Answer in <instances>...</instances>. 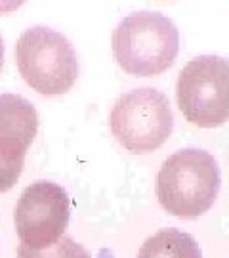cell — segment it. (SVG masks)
<instances>
[{
	"instance_id": "8992f818",
	"label": "cell",
	"mask_w": 229,
	"mask_h": 258,
	"mask_svg": "<svg viewBox=\"0 0 229 258\" xmlns=\"http://www.w3.org/2000/svg\"><path fill=\"white\" fill-rule=\"evenodd\" d=\"M69 195L54 182H35L23 189L16 207V231L21 245L46 249L59 239L69 226Z\"/></svg>"
},
{
	"instance_id": "3957f363",
	"label": "cell",
	"mask_w": 229,
	"mask_h": 258,
	"mask_svg": "<svg viewBox=\"0 0 229 258\" xmlns=\"http://www.w3.org/2000/svg\"><path fill=\"white\" fill-rule=\"evenodd\" d=\"M16 61L23 81L42 96H61L79 79V59L69 38L54 29H27L16 44Z\"/></svg>"
},
{
	"instance_id": "8fae6325",
	"label": "cell",
	"mask_w": 229,
	"mask_h": 258,
	"mask_svg": "<svg viewBox=\"0 0 229 258\" xmlns=\"http://www.w3.org/2000/svg\"><path fill=\"white\" fill-rule=\"evenodd\" d=\"M2 63H4V42H2V37H0V69H2Z\"/></svg>"
},
{
	"instance_id": "52a82bcc",
	"label": "cell",
	"mask_w": 229,
	"mask_h": 258,
	"mask_svg": "<svg viewBox=\"0 0 229 258\" xmlns=\"http://www.w3.org/2000/svg\"><path fill=\"white\" fill-rule=\"evenodd\" d=\"M37 130L38 113L33 103L18 94H0V194L19 180Z\"/></svg>"
},
{
	"instance_id": "5b68a950",
	"label": "cell",
	"mask_w": 229,
	"mask_h": 258,
	"mask_svg": "<svg viewBox=\"0 0 229 258\" xmlns=\"http://www.w3.org/2000/svg\"><path fill=\"white\" fill-rule=\"evenodd\" d=\"M176 100L183 117L199 128L229 119V63L220 55H199L178 75Z\"/></svg>"
},
{
	"instance_id": "ba28073f",
	"label": "cell",
	"mask_w": 229,
	"mask_h": 258,
	"mask_svg": "<svg viewBox=\"0 0 229 258\" xmlns=\"http://www.w3.org/2000/svg\"><path fill=\"white\" fill-rule=\"evenodd\" d=\"M137 258H202V250L189 233L166 228L145 239Z\"/></svg>"
},
{
	"instance_id": "7a4b0ae2",
	"label": "cell",
	"mask_w": 229,
	"mask_h": 258,
	"mask_svg": "<svg viewBox=\"0 0 229 258\" xmlns=\"http://www.w3.org/2000/svg\"><path fill=\"white\" fill-rule=\"evenodd\" d=\"M113 55L119 67L136 77H157L170 69L180 50L174 21L159 12H136L113 31Z\"/></svg>"
},
{
	"instance_id": "30bf717a",
	"label": "cell",
	"mask_w": 229,
	"mask_h": 258,
	"mask_svg": "<svg viewBox=\"0 0 229 258\" xmlns=\"http://www.w3.org/2000/svg\"><path fill=\"white\" fill-rule=\"evenodd\" d=\"M25 4V0H0V16L12 14Z\"/></svg>"
},
{
	"instance_id": "9c48e42d",
	"label": "cell",
	"mask_w": 229,
	"mask_h": 258,
	"mask_svg": "<svg viewBox=\"0 0 229 258\" xmlns=\"http://www.w3.org/2000/svg\"><path fill=\"white\" fill-rule=\"evenodd\" d=\"M18 258H92L90 252L81 243L71 239L69 235H61L46 249H29L25 245L18 247Z\"/></svg>"
},
{
	"instance_id": "6da1fadb",
	"label": "cell",
	"mask_w": 229,
	"mask_h": 258,
	"mask_svg": "<svg viewBox=\"0 0 229 258\" xmlns=\"http://www.w3.org/2000/svg\"><path fill=\"white\" fill-rule=\"evenodd\" d=\"M220 191V166L208 151L180 149L166 159L157 176V197L178 218H199L210 211Z\"/></svg>"
},
{
	"instance_id": "277c9868",
	"label": "cell",
	"mask_w": 229,
	"mask_h": 258,
	"mask_svg": "<svg viewBox=\"0 0 229 258\" xmlns=\"http://www.w3.org/2000/svg\"><path fill=\"white\" fill-rule=\"evenodd\" d=\"M111 132L132 153H151L170 138L174 115L165 94L155 88H136L122 94L111 109Z\"/></svg>"
}]
</instances>
